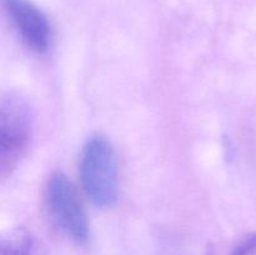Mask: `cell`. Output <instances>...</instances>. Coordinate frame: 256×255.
Listing matches in <instances>:
<instances>
[{"label": "cell", "instance_id": "cell-1", "mask_svg": "<svg viewBox=\"0 0 256 255\" xmlns=\"http://www.w3.org/2000/svg\"><path fill=\"white\" fill-rule=\"evenodd\" d=\"M79 175L85 194L96 206L106 209L119 196V170L112 142L102 135L92 136L82 148Z\"/></svg>", "mask_w": 256, "mask_h": 255}, {"label": "cell", "instance_id": "cell-2", "mask_svg": "<svg viewBox=\"0 0 256 255\" xmlns=\"http://www.w3.org/2000/svg\"><path fill=\"white\" fill-rule=\"evenodd\" d=\"M32 109L24 98L9 92L0 105V170L5 178L24 155L32 136Z\"/></svg>", "mask_w": 256, "mask_h": 255}, {"label": "cell", "instance_id": "cell-3", "mask_svg": "<svg viewBox=\"0 0 256 255\" xmlns=\"http://www.w3.org/2000/svg\"><path fill=\"white\" fill-rule=\"evenodd\" d=\"M45 202L54 224L76 244L89 239V222L76 189L64 172H56L49 178Z\"/></svg>", "mask_w": 256, "mask_h": 255}, {"label": "cell", "instance_id": "cell-4", "mask_svg": "<svg viewBox=\"0 0 256 255\" xmlns=\"http://www.w3.org/2000/svg\"><path fill=\"white\" fill-rule=\"evenodd\" d=\"M5 14L25 45L38 54L52 45V28L46 14L30 0H2Z\"/></svg>", "mask_w": 256, "mask_h": 255}, {"label": "cell", "instance_id": "cell-5", "mask_svg": "<svg viewBox=\"0 0 256 255\" xmlns=\"http://www.w3.org/2000/svg\"><path fill=\"white\" fill-rule=\"evenodd\" d=\"M0 255H48L28 230L15 229L2 238Z\"/></svg>", "mask_w": 256, "mask_h": 255}, {"label": "cell", "instance_id": "cell-6", "mask_svg": "<svg viewBox=\"0 0 256 255\" xmlns=\"http://www.w3.org/2000/svg\"><path fill=\"white\" fill-rule=\"evenodd\" d=\"M230 255H256V232L242 238L235 245Z\"/></svg>", "mask_w": 256, "mask_h": 255}, {"label": "cell", "instance_id": "cell-7", "mask_svg": "<svg viewBox=\"0 0 256 255\" xmlns=\"http://www.w3.org/2000/svg\"><path fill=\"white\" fill-rule=\"evenodd\" d=\"M204 255H215V252H214V249H212V246H208V249L205 250V254Z\"/></svg>", "mask_w": 256, "mask_h": 255}]
</instances>
